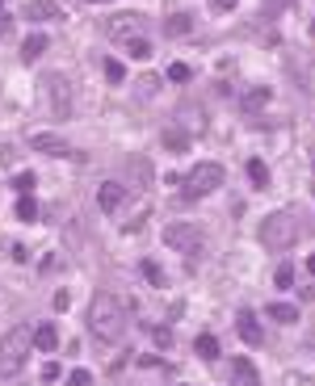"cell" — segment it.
<instances>
[{"label":"cell","mask_w":315,"mask_h":386,"mask_svg":"<svg viewBox=\"0 0 315 386\" xmlns=\"http://www.w3.org/2000/svg\"><path fill=\"white\" fill-rule=\"evenodd\" d=\"M42 92H46V109L55 118H72V88L59 71H46L42 76Z\"/></svg>","instance_id":"5b68a950"},{"label":"cell","mask_w":315,"mask_h":386,"mask_svg":"<svg viewBox=\"0 0 315 386\" xmlns=\"http://www.w3.org/2000/svg\"><path fill=\"white\" fill-rule=\"evenodd\" d=\"M34 349H38V353H55V349H59L55 324H38V328H34Z\"/></svg>","instance_id":"8fae6325"},{"label":"cell","mask_w":315,"mask_h":386,"mask_svg":"<svg viewBox=\"0 0 315 386\" xmlns=\"http://www.w3.org/2000/svg\"><path fill=\"white\" fill-rule=\"evenodd\" d=\"M67 386H93V374H88V370H72V374H67Z\"/></svg>","instance_id":"83f0119b"},{"label":"cell","mask_w":315,"mask_h":386,"mask_svg":"<svg viewBox=\"0 0 315 386\" xmlns=\"http://www.w3.org/2000/svg\"><path fill=\"white\" fill-rule=\"evenodd\" d=\"M122 46H126V55H130V59H152V42H147L143 34H135V38H126Z\"/></svg>","instance_id":"e0dca14e"},{"label":"cell","mask_w":315,"mask_h":386,"mask_svg":"<svg viewBox=\"0 0 315 386\" xmlns=\"http://www.w3.org/2000/svg\"><path fill=\"white\" fill-rule=\"evenodd\" d=\"M210 8H215V13H232V8H236V0H210Z\"/></svg>","instance_id":"4dcf8cb0"},{"label":"cell","mask_w":315,"mask_h":386,"mask_svg":"<svg viewBox=\"0 0 315 386\" xmlns=\"http://www.w3.org/2000/svg\"><path fill=\"white\" fill-rule=\"evenodd\" d=\"M17 219H21V223H34V219H38V202H34L29 193L17 198Z\"/></svg>","instance_id":"ffe728a7"},{"label":"cell","mask_w":315,"mask_h":386,"mask_svg":"<svg viewBox=\"0 0 315 386\" xmlns=\"http://www.w3.org/2000/svg\"><path fill=\"white\" fill-rule=\"evenodd\" d=\"M194 353H198L202 361H219V340H215L210 332H202V336L194 340Z\"/></svg>","instance_id":"5bb4252c"},{"label":"cell","mask_w":315,"mask_h":386,"mask_svg":"<svg viewBox=\"0 0 315 386\" xmlns=\"http://www.w3.org/2000/svg\"><path fill=\"white\" fill-rule=\"evenodd\" d=\"M29 349H34V328H25V324L8 328V332L0 336V378H4V382L17 378V374L25 370Z\"/></svg>","instance_id":"7a4b0ae2"},{"label":"cell","mask_w":315,"mask_h":386,"mask_svg":"<svg viewBox=\"0 0 315 386\" xmlns=\"http://www.w3.org/2000/svg\"><path fill=\"white\" fill-rule=\"evenodd\" d=\"M168 80H173V84H185V80H189V67H185V63H173V67H168Z\"/></svg>","instance_id":"484cf974"},{"label":"cell","mask_w":315,"mask_h":386,"mask_svg":"<svg viewBox=\"0 0 315 386\" xmlns=\"http://www.w3.org/2000/svg\"><path fill=\"white\" fill-rule=\"evenodd\" d=\"M311 34H315V21H311Z\"/></svg>","instance_id":"e575fe53"},{"label":"cell","mask_w":315,"mask_h":386,"mask_svg":"<svg viewBox=\"0 0 315 386\" xmlns=\"http://www.w3.org/2000/svg\"><path fill=\"white\" fill-rule=\"evenodd\" d=\"M248 181H253L257 189H265V185H269V168H265L261 160H248Z\"/></svg>","instance_id":"44dd1931"},{"label":"cell","mask_w":315,"mask_h":386,"mask_svg":"<svg viewBox=\"0 0 315 386\" xmlns=\"http://www.w3.org/2000/svg\"><path fill=\"white\" fill-rule=\"evenodd\" d=\"M21 13H25V21H55V17H59V8H55L51 0H29Z\"/></svg>","instance_id":"4fadbf2b"},{"label":"cell","mask_w":315,"mask_h":386,"mask_svg":"<svg viewBox=\"0 0 315 386\" xmlns=\"http://www.w3.org/2000/svg\"><path fill=\"white\" fill-rule=\"evenodd\" d=\"M261 244L274 252H286L290 244H299V214L295 210H274L261 223Z\"/></svg>","instance_id":"277c9868"},{"label":"cell","mask_w":315,"mask_h":386,"mask_svg":"<svg viewBox=\"0 0 315 386\" xmlns=\"http://www.w3.org/2000/svg\"><path fill=\"white\" fill-rule=\"evenodd\" d=\"M177 185H181V198H185V202H202V198H210V193L223 185V164L202 160V164H194Z\"/></svg>","instance_id":"3957f363"},{"label":"cell","mask_w":315,"mask_h":386,"mask_svg":"<svg viewBox=\"0 0 315 386\" xmlns=\"http://www.w3.org/2000/svg\"><path fill=\"white\" fill-rule=\"evenodd\" d=\"M34 151H42V156H72V143L59 139V135H34Z\"/></svg>","instance_id":"9c48e42d"},{"label":"cell","mask_w":315,"mask_h":386,"mask_svg":"<svg viewBox=\"0 0 315 386\" xmlns=\"http://www.w3.org/2000/svg\"><path fill=\"white\" fill-rule=\"evenodd\" d=\"M236 332H240V340H244V345H253V349H261V345H265L261 319H257L253 311H236Z\"/></svg>","instance_id":"ba28073f"},{"label":"cell","mask_w":315,"mask_h":386,"mask_svg":"<svg viewBox=\"0 0 315 386\" xmlns=\"http://www.w3.org/2000/svg\"><path fill=\"white\" fill-rule=\"evenodd\" d=\"M46 42H51V38H42V34H29V38H25V46H21V59H25V63H34V59L46 50Z\"/></svg>","instance_id":"2e32d148"},{"label":"cell","mask_w":315,"mask_h":386,"mask_svg":"<svg viewBox=\"0 0 315 386\" xmlns=\"http://www.w3.org/2000/svg\"><path fill=\"white\" fill-rule=\"evenodd\" d=\"M232 386H257V366L248 357H236L232 361Z\"/></svg>","instance_id":"7c38bea8"},{"label":"cell","mask_w":315,"mask_h":386,"mask_svg":"<svg viewBox=\"0 0 315 386\" xmlns=\"http://www.w3.org/2000/svg\"><path fill=\"white\" fill-rule=\"evenodd\" d=\"M122 202H126V189H122L118 181H105V185L97 189V206H101V210H118Z\"/></svg>","instance_id":"30bf717a"},{"label":"cell","mask_w":315,"mask_h":386,"mask_svg":"<svg viewBox=\"0 0 315 386\" xmlns=\"http://www.w3.org/2000/svg\"><path fill=\"white\" fill-rule=\"evenodd\" d=\"M67 303H72V294H67V290H59V294H55V307H59V311H67Z\"/></svg>","instance_id":"1f68e13d"},{"label":"cell","mask_w":315,"mask_h":386,"mask_svg":"<svg viewBox=\"0 0 315 386\" xmlns=\"http://www.w3.org/2000/svg\"><path fill=\"white\" fill-rule=\"evenodd\" d=\"M164 29H168V34H189V29H194V17H189V13H173V17L164 21Z\"/></svg>","instance_id":"d6986e66"},{"label":"cell","mask_w":315,"mask_h":386,"mask_svg":"<svg viewBox=\"0 0 315 386\" xmlns=\"http://www.w3.org/2000/svg\"><path fill=\"white\" fill-rule=\"evenodd\" d=\"M93 4H105V0H93Z\"/></svg>","instance_id":"836d02e7"},{"label":"cell","mask_w":315,"mask_h":386,"mask_svg":"<svg viewBox=\"0 0 315 386\" xmlns=\"http://www.w3.org/2000/svg\"><path fill=\"white\" fill-rule=\"evenodd\" d=\"M13 185H17V193H29V189H34V172H17Z\"/></svg>","instance_id":"4316f807"},{"label":"cell","mask_w":315,"mask_h":386,"mask_svg":"<svg viewBox=\"0 0 315 386\" xmlns=\"http://www.w3.org/2000/svg\"><path fill=\"white\" fill-rule=\"evenodd\" d=\"M42 382H59V366H55V361H51V366L42 370Z\"/></svg>","instance_id":"f546056e"},{"label":"cell","mask_w":315,"mask_h":386,"mask_svg":"<svg viewBox=\"0 0 315 386\" xmlns=\"http://www.w3.org/2000/svg\"><path fill=\"white\" fill-rule=\"evenodd\" d=\"M164 244H168L173 252L189 256V252H198V244H202V231H198L194 223H168V227H164Z\"/></svg>","instance_id":"8992f818"},{"label":"cell","mask_w":315,"mask_h":386,"mask_svg":"<svg viewBox=\"0 0 315 386\" xmlns=\"http://www.w3.org/2000/svg\"><path fill=\"white\" fill-rule=\"evenodd\" d=\"M274 286H278V290H290V286H295V269H290V265H278Z\"/></svg>","instance_id":"d4e9b609"},{"label":"cell","mask_w":315,"mask_h":386,"mask_svg":"<svg viewBox=\"0 0 315 386\" xmlns=\"http://www.w3.org/2000/svg\"><path fill=\"white\" fill-rule=\"evenodd\" d=\"M105 80H109V84H122V80H126V67H122L118 59H105Z\"/></svg>","instance_id":"cb8c5ba5"},{"label":"cell","mask_w":315,"mask_h":386,"mask_svg":"<svg viewBox=\"0 0 315 386\" xmlns=\"http://www.w3.org/2000/svg\"><path fill=\"white\" fill-rule=\"evenodd\" d=\"M152 336H156V345H160V349H168V345H173V332H168V328H156Z\"/></svg>","instance_id":"f1b7e54d"},{"label":"cell","mask_w":315,"mask_h":386,"mask_svg":"<svg viewBox=\"0 0 315 386\" xmlns=\"http://www.w3.org/2000/svg\"><path fill=\"white\" fill-rule=\"evenodd\" d=\"M126 324H130L126 303H122L118 294L101 290V294L93 298V307H88V328H93V336H97L101 345H114V340H122Z\"/></svg>","instance_id":"6da1fadb"},{"label":"cell","mask_w":315,"mask_h":386,"mask_svg":"<svg viewBox=\"0 0 315 386\" xmlns=\"http://www.w3.org/2000/svg\"><path fill=\"white\" fill-rule=\"evenodd\" d=\"M269 315H274L278 324H295V319H299V311H295L290 303H274V307H269Z\"/></svg>","instance_id":"603a6c76"},{"label":"cell","mask_w":315,"mask_h":386,"mask_svg":"<svg viewBox=\"0 0 315 386\" xmlns=\"http://www.w3.org/2000/svg\"><path fill=\"white\" fill-rule=\"evenodd\" d=\"M261 105H269V88H248L244 92V109H261Z\"/></svg>","instance_id":"7402d4cb"},{"label":"cell","mask_w":315,"mask_h":386,"mask_svg":"<svg viewBox=\"0 0 315 386\" xmlns=\"http://www.w3.org/2000/svg\"><path fill=\"white\" fill-rule=\"evenodd\" d=\"M164 147H168V151H189V135L177 130V126H168V130H164Z\"/></svg>","instance_id":"ac0fdd59"},{"label":"cell","mask_w":315,"mask_h":386,"mask_svg":"<svg viewBox=\"0 0 315 386\" xmlns=\"http://www.w3.org/2000/svg\"><path fill=\"white\" fill-rule=\"evenodd\" d=\"M139 273H143V277H147V286H156V290H164V286H168V277H164V269H160V265H156L152 256H147V261L139 265Z\"/></svg>","instance_id":"9a60e30c"},{"label":"cell","mask_w":315,"mask_h":386,"mask_svg":"<svg viewBox=\"0 0 315 386\" xmlns=\"http://www.w3.org/2000/svg\"><path fill=\"white\" fill-rule=\"evenodd\" d=\"M307 273H315V256H311V261H307Z\"/></svg>","instance_id":"d6a6232c"},{"label":"cell","mask_w":315,"mask_h":386,"mask_svg":"<svg viewBox=\"0 0 315 386\" xmlns=\"http://www.w3.org/2000/svg\"><path fill=\"white\" fill-rule=\"evenodd\" d=\"M143 29H147L143 13H114V17L105 21V38H109V42H126V38H135V34H143Z\"/></svg>","instance_id":"52a82bcc"},{"label":"cell","mask_w":315,"mask_h":386,"mask_svg":"<svg viewBox=\"0 0 315 386\" xmlns=\"http://www.w3.org/2000/svg\"><path fill=\"white\" fill-rule=\"evenodd\" d=\"M0 4H4V0H0Z\"/></svg>","instance_id":"d590c367"}]
</instances>
